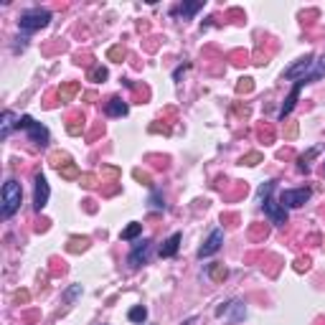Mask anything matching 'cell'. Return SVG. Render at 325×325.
I'll list each match as a JSON object with an SVG mask.
<instances>
[{"instance_id":"1","label":"cell","mask_w":325,"mask_h":325,"mask_svg":"<svg viewBox=\"0 0 325 325\" xmlns=\"http://www.w3.org/2000/svg\"><path fill=\"white\" fill-rule=\"evenodd\" d=\"M20 201H23V188L18 181H5L3 186V219H10L18 208H20Z\"/></svg>"},{"instance_id":"2","label":"cell","mask_w":325,"mask_h":325,"mask_svg":"<svg viewBox=\"0 0 325 325\" xmlns=\"http://www.w3.org/2000/svg\"><path fill=\"white\" fill-rule=\"evenodd\" d=\"M51 23V13L46 8H31V10H23L20 18H18V26L23 31H38V28H46Z\"/></svg>"},{"instance_id":"3","label":"cell","mask_w":325,"mask_h":325,"mask_svg":"<svg viewBox=\"0 0 325 325\" xmlns=\"http://www.w3.org/2000/svg\"><path fill=\"white\" fill-rule=\"evenodd\" d=\"M18 127L20 130L28 132V137H31V142H36V145H49V140H51V135H49V130L41 125V122H36L31 115H23L20 120H18Z\"/></svg>"},{"instance_id":"4","label":"cell","mask_w":325,"mask_h":325,"mask_svg":"<svg viewBox=\"0 0 325 325\" xmlns=\"http://www.w3.org/2000/svg\"><path fill=\"white\" fill-rule=\"evenodd\" d=\"M310 188H292V191H282L279 196V203L282 206H287V208H300L302 203H308L310 201Z\"/></svg>"},{"instance_id":"5","label":"cell","mask_w":325,"mask_h":325,"mask_svg":"<svg viewBox=\"0 0 325 325\" xmlns=\"http://www.w3.org/2000/svg\"><path fill=\"white\" fill-rule=\"evenodd\" d=\"M262 206H264V213L269 216L272 224H277V226H285V224H287V211H285V206H282L279 201H274V198L269 196Z\"/></svg>"},{"instance_id":"6","label":"cell","mask_w":325,"mask_h":325,"mask_svg":"<svg viewBox=\"0 0 325 325\" xmlns=\"http://www.w3.org/2000/svg\"><path fill=\"white\" fill-rule=\"evenodd\" d=\"M221 244H224V229H213V231L208 234V239L201 244V249H198V257L203 259V257H211V254H216V252L221 249Z\"/></svg>"},{"instance_id":"7","label":"cell","mask_w":325,"mask_h":325,"mask_svg":"<svg viewBox=\"0 0 325 325\" xmlns=\"http://www.w3.org/2000/svg\"><path fill=\"white\" fill-rule=\"evenodd\" d=\"M49 183L44 178V173H36V188H33V208L36 211H44L46 203H49Z\"/></svg>"},{"instance_id":"8","label":"cell","mask_w":325,"mask_h":325,"mask_svg":"<svg viewBox=\"0 0 325 325\" xmlns=\"http://www.w3.org/2000/svg\"><path fill=\"white\" fill-rule=\"evenodd\" d=\"M150 249H153V242H150V239H142V242H137V244L132 247L130 257H127L130 267H142L145 262L150 259Z\"/></svg>"},{"instance_id":"9","label":"cell","mask_w":325,"mask_h":325,"mask_svg":"<svg viewBox=\"0 0 325 325\" xmlns=\"http://www.w3.org/2000/svg\"><path fill=\"white\" fill-rule=\"evenodd\" d=\"M313 56H305V59H300L295 66H290L287 71H285V79H297V81H305V76L310 74V69H313Z\"/></svg>"},{"instance_id":"10","label":"cell","mask_w":325,"mask_h":325,"mask_svg":"<svg viewBox=\"0 0 325 325\" xmlns=\"http://www.w3.org/2000/svg\"><path fill=\"white\" fill-rule=\"evenodd\" d=\"M226 313H231V315H234V323H239V320H244L247 308H244V302H242V300H231V302H224V305H219V308H216V315H219V318H221V315H226Z\"/></svg>"},{"instance_id":"11","label":"cell","mask_w":325,"mask_h":325,"mask_svg":"<svg viewBox=\"0 0 325 325\" xmlns=\"http://www.w3.org/2000/svg\"><path fill=\"white\" fill-rule=\"evenodd\" d=\"M300 89H302V81H295V86H292V92L287 94V99L282 102V110H279V120H285L292 110H295V104H297V97H300Z\"/></svg>"},{"instance_id":"12","label":"cell","mask_w":325,"mask_h":325,"mask_svg":"<svg viewBox=\"0 0 325 325\" xmlns=\"http://www.w3.org/2000/svg\"><path fill=\"white\" fill-rule=\"evenodd\" d=\"M127 102L125 99H120V97H110L107 99V104H104V112L110 115V117H125L127 115Z\"/></svg>"},{"instance_id":"13","label":"cell","mask_w":325,"mask_h":325,"mask_svg":"<svg viewBox=\"0 0 325 325\" xmlns=\"http://www.w3.org/2000/svg\"><path fill=\"white\" fill-rule=\"evenodd\" d=\"M181 239H183V236H181L178 231L170 234V236L160 244V257H165V259H168V257H176V254H178V247H181Z\"/></svg>"},{"instance_id":"14","label":"cell","mask_w":325,"mask_h":325,"mask_svg":"<svg viewBox=\"0 0 325 325\" xmlns=\"http://www.w3.org/2000/svg\"><path fill=\"white\" fill-rule=\"evenodd\" d=\"M18 120H20V117H15L10 110L3 112V117H0V137H3V140L13 132V127H18Z\"/></svg>"},{"instance_id":"15","label":"cell","mask_w":325,"mask_h":325,"mask_svg":"<svg viewBox=\"0 0 325 325\" xmlns=\"http://www.w3.org/2000/svg\"><path fill=\"white\" fill-rule=\"evenodd\" d=\"M81 130H84V115L81 112H74L69 117V122H66V132L69 135H81Z\"/></svg>"},{"instance_id":"16","label":"cell","mask_w":325,"mask_h":325,"mask_svg":"<svg viewBox=\"0 0 325 325\" xmlns=\"http://www.w3.org/2000/svg\"><path fill=\"white\" fill-rule=\"evenodd\" d=\"M323 76H325V56H320L318 61H313V69H310V74L305 76L302 84H308V81H318V79H323Z\"/></svg>"},{"instance_id":"17","label":"cell","mask_w":325,"mask_h":325,"mask_svg":"<svg viewBox=\"0 0 325 325\" xmlns=\"http://www.w3.org/2000/svg\"><path fill=\"white\" fill-rule=\"evenodd\" d=\"M201 8H203V3H183L181 8H176V10H173V15H181V18L186 20V18H191L193 13H198Z\"/></svg>"},{"instance_id":"18","label":"cell","mask_w":325,"mask_h":325,"mask_svg":"<svg viewBox=\"0 0 325 325\" xmlns=\"http://www.w3.org/2000/svg\"><path fill=\"white\" fill-rule=\"evenodd\" d=\"M226 274H229V269H226L224 264H219V262L208 264V277H211L213 282H224V279H226Z\"/></svg>"},{"instance_id":"19","label":"cell","mask_w":325,"mask_h":325,"mask_svg":"<svg viewBox=\"0 0 325 325\" xmlns=\"http://www.w3.org/2000/svg\"><path fill=\"white\" fill-rule=\"evenodd\" d=\"M76 92H79V81H66V84L59 86V99H61V102H69Z\"/></svg>"},{"instance_id":"20","label":"cell","mask_w":325,"mask_h":325,"mask_svg":"<svg viewBox=\"0 0 325 325\" xmlns=\"http://www.w3.org/2000/svg\"><path fill=\"white\" fill-rule=\"evenodd\" d=\"M127 56V49L122 46V44H117V46H110L107 49V59L110 61H117V64H122V59Z\"/></svg>"},{"instance_id":"21","label":"cell","mask_w":325,"mask_h":325,"mask_svg":"<svg viewBox=\"0 0 325 325\" xmlns=\"http://www.w3.org/2000/svg\"><path fill=\"white\" fill-rule=\"evenodd\" d=\"M107 76H110V71H107L104 66H92V69H89V81H94V84L107 81Z\"/></svg>"},{"instance_id":"22","label":"cell","mask_w":325,"mask_h":325,"mask_svg":"<svg viewBox=\"0 0 325 325\" xmlns=\"http://www.w3.org/2000/svg\"><path fill=\"white\" fill-rule=\"evenodd\" d=\"M127 318H130L132 323H145V320H147V308H142V305H135V308H132L130 313H127Z\"/></svg>"},{"instance_id":"23","label":"cell","mask_w":325,"mask_h":325,"mask_svg":"<svg viewBox=\"0 0 325 325\" xmlns=\"http://www.w3.org/2000/svg\"><path fill=\"white\" fill-rule=\"evenodd\" d=\"M59 173H61V178L64 181H76L81 173H79V168H76V163H66L64 168H59Z\"/></svg>"},{"instance_id":"24","label":"cell","mask_w":325,"mask_h":325,"mask_svg":"<svg viewBox=\"0 0 325 325\" xmlns=\"http://www.w3.org/2000/svg\"><path fill=\"white\" fill-rule=\"evenodd\" d=\"M89 247V239L86 236H71L69 239V252H84Z\"/></svg>"},{"instance_id":"25","label":"cell","mask_w":325,"mask_h":325,"mask_svg":"<svg viewBox=\"0 0 325 325\" xmlns=\"http://www.w3.org/2000/svg\"><path fill=\"white\" fill-rule=\"evenodd\" d=\"M140 231H142V224H137V221H132L130 226L120 234V239H125V242H130V239H135V236H140Z\"/></svg>"},{"instance_id":"26","label":"cell","mask_w":325,"mask_h":325,"mask_svg":"<svg viewBox=\"0 0 325 325\" xmlns=\"http://www.w3.org/2000/svg\"><path fill=\"white\" fill-rule=\"evenodd\" d=\"M262 160V153H257V150H252V153H247V155H242V160H239V165H259Z\"/></svg>"},{"instance_id":"27","label":"cell","mask_w":325,"mask_h":325,"mask_svg":"<svg viewBox=\"0 0 325 325\" xmlns=\"http://www.w3.org/2000/svg\"><path fill=\"white\" fill-rule=\"evenodd\" d=\"M252 89H254V81H252L249 76L239 79V84H236V94H249Z\"/></svg>"},{"instance_id":"28","label":"cell","mask_w":325,"mask_h":325,"mask_svg":"<svg viewBox=\"0 0 325 325\" xmlns=\"http://www.w3.org/2000/svg\"><path fill=\"white\" fill-rule=\"evenodd\" d=\"M49 160H51V165H59V168H64L66 163H71V160H69V155H66V153H61V150L51 153V158H49Z\"/></svg>"},{"instance_id":"29","label":"cell","mask_w":325,"mask_h":325,"mask_svg":"<svg viewBox=\"0 0 325 325\" xmlns=\"http://www.w3.org/2000/svg\"><path fill=\"white\" fill-rule=\"evenodd\" d=\"M315 153H318V150L313 147L308 155H302V158L297 160V170H300V173H310V165H308V160H310V158H315Z\"/></svg>"},{"instance_id":"30","label":"cell","mask_w":325,"mask_h":325,"mask_svg":"<svg viewBox=\"0 0 325 325\" xmlns=\"http://www.w3.org/2000/svg\"><path fill=\"white\" fill-rule=\"evenodd\" d=\"M132 176H135V181H140L142 186H153V178H150V173H145V170L135 168V170H132Z\"/></svg>"},{"instance_id":"31","label":"cell","mask_w":325,"mask_h":325,"mask_svg":"<svg viewBox=\"0 0 325 325\" xmlns=\"http://www.w3.org/2000/svg\"><path fill=\"white\" fill-rule=\"evenodd\" d=\"M79 183L84 186V188H97V176H92V173H84V176H79Z\"/></svg>"},{"instance_id":"32","label":"cell","mask_w":325,"mask_h":325,"mask_svg":"<svg viewBox=\"0 0 325 325\" xmlns=\"http://www.w3.org/2000/svg\"><path fill=\"white\" fill-rule=\"evenodd\" d=\"M274 186H277L274 181H267V183H264V186L259 188V201H262V203H264V201H267V198L272 196V191H274Z\"/></svg>"},{"instance_id":"33","label":"cell","mask_w":325,"mask_h":325,"mask_svg":"<svg viewBox=\"0 0 325 325\" xmlns=\"http://www.w3.org/2000/svg\"><path fill=\"white\" fill-rule=\"evenodd\" d=\"M31 300V292L28 290H18L15 295H13V305H26Z\"/></svg>"},{"instance_id":"34","label":"cell","mask_w":325,"mask_h":325,"mask_svg":"<svg viewBox=\"0 0 325 325\" xmlns=\"http://www.w3.org/2000/svg\"><path fill=\"white\" fill-rule=\"evenodd\" d=\"M257 135H259L264 142H272V140H274V130H272V127H259Z\"/></svg>"},{"instance_id":"35","label":"cell","mask_w":325,"mask_h":325,"mask_svg":"<svg viewBox=\"0 0 325 325\" xmlns=\"http://www.w3.org/2000/svg\"><path fill=\"white\" fill-rule=\"evenodd\" d=\"M102 176H110V178H120V170L115 168V165H102Z\"/></svg>"},{"instance_id":"36","label":"cell","mask_w":325,"mask_h":325,"mask_svg":"<svg viewBox=\"0 0 325 325\" xmlns=\"http://www.w3.org/2000/svg\"><path fill=\"white\" fill-rule=\"evenodd\" d=\"M150 203H153L155 208H165V201H163V196L158 193V191H155V193L150 196Z\"/></svg>"},{"instance_id":"37","label":"cell","mask_w":325,"mask_h":325,"mask_svg":"<svg viewBox=\"0 0 325 325\" xmlns=\"http://www.w3.org/2000/svg\"><path fill=\"white\" fill-rule=\"evenodd\" d=\"M79 292H81V285H74V287H71V290L66 292V300H74V297H76Z\"/></svg>"},{"instance_id":"38","label":"cell","mask_w":325,"mask_h":325,"mask_svg":"<svg viewBox=\"0 0 325 325\" xmlns=\"http://www.w3.org/2000/svg\"><path fill=\"white\" fill-rule=\"evenodd\" d=\"M287 137H290V140H295V137H297V122H290V127H287Z\"/></svg>"},{"instance_id":"39","label":"cell","mask_w":325,"mask_h":325,"mask_svg":"<svg viewBox=\"0 0 325 325\" xmlns=\"http://www.w3.org/2000/svg\"><path fill=\"white\" fill-rule=\"evenodd\" d=\"M295 267H297V272H302V269H308V267H310V259H308V257H305V259H297Z\"/></svg>"},{"instance_id":"40","label":"cell","mask_w":325,"mask_h":325,"mask_svg":"<svg viewBox=\"0 0 325 325\" xmlns=\"http://www.w3.org/2000/svg\"><path fill=\"white\" fill-rule=\"evenodd\" d=\"M252 236H254V239H257V236H267V229H259V226H254V229H252Z\"/></svg>"},{"instance_id":"41","label":"cell","mask_w":325,"mask_h":325,"mask_svg":"<svg viewBox=\"0 0 325 325\" xmlns=\"http://www.w3.org/2000/svg\"><path fill=\"white\" fill-rule=\"evenodd\" d=\"M196 323V318H191V320H188V323H183V325H193Z\"/></svg>"},{"instance_id":"42","label":"cell","mask_w":325,"mask_h":325,"mask_svg":"<svg viewBox=\"0 0 325 325\" xmlns=\"http://www.w3.org/2000/svg\"><path fill=\"white\" fill-rule=\"evenodd\" d=\"M323 168H325V163H323Z\"/></svg>"}]
</instances>
